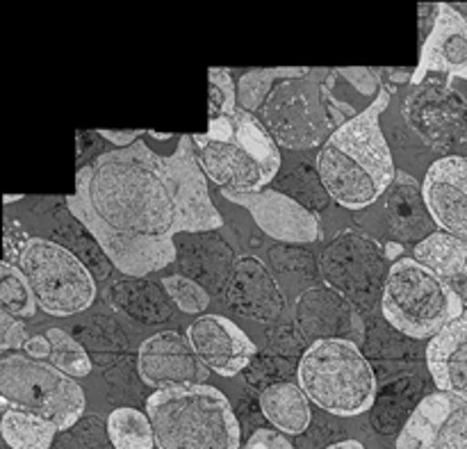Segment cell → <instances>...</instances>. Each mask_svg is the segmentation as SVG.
<instances>
[{
    "label": "cell",
    "instance_id": "7a4b0ae2",
    "mask_svg": "<svg viewBox=\"0 0 467 449\" xmlns=\"http://www.w3.org/2000/svg\"><path fill=\"white\" fill-rule=\"evenodd\" d=\"M392 91V87H383L368 108L337 128L319 149L315 162L319 181L342 208H369L395 181V160L381 131V117L390 105Z\"/></svg>",
    "mask_w": 467,
    "mask_h": 449
},
{
    "label": "cell",
    "instance_id": "836d02e7",
    "mask_svg": "<svg viewBox=\"0 0 467 449\" xmlns=\"http://www.w3.org/2000/svg\"><path fill=\"white\" fill-rule=\"evenodd\" d=\"M420 14V39L422 44L427 41V37L431 35L433 26H436V16H438V3H422L418 7Z\"/></svg>",
    "mask_w": 467,
    "mask_h": 449
},
{
    "label": "cell",
    "instance_id": "8992f818",
    "mask_svg": "<svg viewBox=\"0 0 467 449\" xmlns=\"http://www.w3.org/2000/svg\"><path fill=\"white\" fill-rule=\"evenodd\" d=\"M381 313L390 327L413 340H427L463 315L454 287L415 258L392 263L381 295Z\"/></svg>",
    "mask_w": 467,
    "mask_h": 449
},
{
    "label": "cell",
    "instance_id": "ac0fdd59",
    "mask_svg": "<svg viewBox=\"0 0 467 449\" xmlns=\"http://www.w3.org/2000/svg\"><path fill=\"white\" fill-rule=\"evenodd\" d=\"M226 299L242 318L258 324H276L285 310V297L267 265L255 256H240L226 283Z\"/></svg>",
    "mask_w": 467,
    "mask_h": 449
},
{
    "label": "cell",
    "instance_id": "7402d4cb",
    "mask_svg": "<svg viewBox=\"0 0 467 449\" xmlns=\"http://www.w3.org/2000/svg\"><path fill=\"white\" fill-rule=\"evenodd\" d=\"M260 409L283 436H299L313 423L310 400L301 386L292 381H278L265 388L260 392Z\"/></svg>",
    "mask_w": 467,
    "mask_h": 449
},
{
    "label": "cell",
    "instance_id": "7c38bea8",
    "mask_svg": "<svg viewBox=\"0 0 467 449\" xmlns=\"http://www.w3.org/2000/svg\"><path fill=\"white\" fill-rule=\"evenodd\" d=\"M137 372L155 392L205 386L210 377V370L201 363L187 338L176 331L155 333L141 342L137 351Z\"/></svg>",
    "mask_w": 467,
    "mask_h": 449
},
{
    "label": "cell",
    "instance_id": "30bf717a",
    "mask_svg": "<svg viewBox=\"0 0 467 449\" xmlns=\"http://www.w3.org/2000/svg\"><path fill=\"white\" fill-rule=\"evenodd\" d=\"M410 131L431 149H447L467 128V100L447 80L413 85L401 108Z\"/></svg>",
    "mask_w": 467,
    "mask_h": 449
},
{
    "label": "cell",
    "instance_id": "83f0119b",
    "mask_svg": "<svg viewBox=\"0 0 467 449\" xmlns=\"http://www.w3.org/2000/svg\"><path fill=\"white\" fill-rule=\"evenodd\" d=\"M0 308L16 319L35 318L39 308L18 265L0 263Z\"/></svg>",
    "mask_w": 467,
    "mask_h": 449
},
{
    "label": "cell",
    "instance_id": "5bb4252c",
    "mask_svg": "<svg viewBox=\"0 0 467 449\" xmlns=\"http://www.w3.org/2000/svg\"><path fill=\"white\" fill-rule=\"evenodd\" d=\"M397 449H467V402L436 392L406 420Z\"/></svg>",
    "mask_w": 467,
    "mask_h": 449
},
{
    "label": "cell",
    "instance_id": "8fae6325",
    "mask_svg": "<svg viewBox=\"0 0 467 449\" xmlns=\"http://www.w3.org/2000/svg\"><path fill=\"white\" fill-rule=\"evenodd\" d=\"M295 329L304 340H347L354 345L365 342L363 313L354 301L328 286H315L301 292L292 308Z\"/></svg>",
    "mask_w": 467,
    "mask_h": 449
},
{
    "label": "cell",
    "instance_id": "ab89813d",
    "mask_svg": "<svg viewBox=\"0 0 467 449\" xmlns=\"http://www.w3.org/2000/svg\"><path fill=\"white\" fill-rule=\"evenodd\" d=\"M23 196L21 194H9V196H3V204L7 205V204H14V201H21Z\"/></svg>",
    "mask_w": 467,
    "mask_h": 449
},
{
    "label": "cell",
    "instance_id": "1f68e13d",
    "mask_svg": "<svg viewBox=\"0 0 467 449\" xmlns=\"http://www.w3.org/2000/svg\"><path fill=\"white\" fill-rule=\"evenodd\" d=\"M26 340H27L26 324L0 308V354L23 350Z\"/></svg>",
    "mask_w": 467,
    "mask_h": 449
},
{
    "label": "cell",
    "instance_id": "5b68a950",
    "mask_svg": "<svg viewBox=\"0 0 467 449\" xmlns=\"http://www.w3.org/2000/svg\"><path fill=\"white\" fill-rule=\"evenodd\" d=\"M301 391L313 404L340 418L368 413L377 402V377L358 345L319 340L308 345L299 360Z\"/></svg>",
    "mask_w": 467,
    "mask_h": 449
},
{
    "label": "cell",
    "instance_id": "603a6c76",
    "mask_svg": "<svg viewBox=\"0 0 467 449\" xmlns=\"http://www.w3.org/2000/svg\"><path fill=\"white\" fill-rule=\"evenodd\" d=\"M231 119L233 128H235L233 141L240 144L242 149L258 162L265 178L272 183L274 178H276L278 169H281V151H278V144L274 141V137L269 135V131L260 123V119L255 117V114L244 112V110L237 108L235 112L231 114Z\"/></svg>",
    "mask_w": 467,
    "mask_h": 449
},
{
    "label": "cell",
    "instance_id": "f546056e",
    "mask_svg": "<svg viewBox=\"0 0 467 449\" xmlns=\"http://www.w3.org/2000/svg\"><path fill=\"white\" fill-rule=\"evenodd\" d=\"M162 287L169 295V299L176 304L178 310L187 315H203L210 306V295L205 292L203 286H199L192 278L181 277V274H173V277L162 278Z\"/></svg>",
    "mask_w": 467,
    "mask_h": 449
},
{
    "label": "cell",
    "instance_id": "8d00e7d4",
    "mask_svg": "<svg viewBox=\"0 0 467 449\" xmlns=\"http://www.w3.org/2000/svg\"><path fill=\"white\" fill-rule=\"evenodd\" d=\"M205 135H208L210 140H217V141H233V137H235L233 119L223 117V119H217V121H210V128Z\"/></svg>",
    "mask_w": 467,
    "mask_h": 449
},
{
    "label": "cell",
    "instance_id": "4fadbf2b",
    "mask_svg": "<svg viewBox=\"0 0 467 449\" xmlns=\"http://www.w3.org/2000/svg\"><path fill=\"white\" fill-rule=\"evenodd\" d=\"M231 204L242 205L265 235L287 245H310L319 240V219L306 205L276 190L231 192L222 190Z\"/></svg>",
    "mask_w": 467,
    "mask_h": 449
},
{
    "label": "cell",
    "instance_id": "ba28073f",
    "mask_svg": "<svg viewBox=\"0 0 467 449\" xmlns=\"http://www.w3.org/2000/svg\"><path fill=\"white\" fill-rule=\"evenodd\" d=\"M18 269L27 278L36 306L53 318L78 315L94 304V277L57 242L30 237L18 254Z\"/></svg>",
    "mask_w": 467,
    "mask_h": 449
},
{
    "label": "cell",
    "instance_id": "9a60e30c",
    "mask_svg": "<svg viewBox=\"0 0 467 449\" xmlns=\"http://www.w3.org/2000/svg\"><path fill=\"white\" fill-rule=\"evenodd\" d=\"M187 342L201 363L219 377H235L258 354L249 336L223 315H201L187 327Z\"/></svg>",
    "mask_w": 467,
    "mask_h": 449
},
{
    "label": "cell",
    "instance_id": "2e32d148",
    "mask_svg": "<svg viewBox=\"0 0 467 449\" xmlns=\"http://www.w3.org/2000/svg\"><path fill=\"white\" fill-rule=\"evenodd\" d=\"M422 194L436 228L467 245L465 155H447L436 160L424 176Z\"/></svg>",
    "mask_w": 467,
    "mask_h": 449
},
{
    "label": "cell",
    "instance_id": "cb8c5ba5",
    "mask_svg": "<svg viewBox=\"0 0 467 449\" xmlns=\"http://www.w3.org/2000/svg\"><path fill=\"white\" fill-rule=\"evenodd\" d=\"M467 256V245L465 242L456 240V237L447 235V233L436 231L433 235H429L427 240H422L420 245L413 246V258L420 265L433 272L436 277H441L442 281L451 283L459 277V269L463 265Z\"/></svg>",
    "mask_w": 467,
    "mask_h": 449
},
{
    "label": "cell",
    "instance_id": "60d3db41",
    "mask_svg": "<svg viewBox=\"0 0 467 449\" xmlns=\"http://www.w3.org/2000/svg\"><path fill=\"white\" fill-rule=\"evenodd\" d=\"M149 132L153 137H158V140H169V137H173V135H169V132H155V131H149Z\"/></svg>",
    "mask_w": 467,
    "mask_h": 449
},
{
    "label": "cell",
    "instance_id": "9c48e42d",
    "mask_svg": "<svg viewBox=\"0 0 467 449\" xmlns=\"http://www.w3.org/2000/svg\"><path fill=\"white\" fill-rule=\"evenodd\" d=\"M390 267L392 260L386 245L358 228L337 233L319 258V272L327 286L354 301L358 308H369L381 301Z\"/></svg>",
    "mask_w": 467,
    "mask_h": 449
},
{
    "label": "cell",
    "instance_id": "4dcf8cb0",
    "mask_svg": "<svg viewBox=\"0 0 467 449\" xmlns=\"http://www.w3.org/2000/svg\"><path fill=\"white\" fill-rule=\"evenodd\" d=\"M210 78V121L231 117L237 110V85L231 76V68L213 67Z\"/></svg>",
    "mask_w": 467,
    "mask_h": 449
},
{
    "label": "cell",
    "instance_id": "d6a6232c",
    "mask_svg": "<svg viewBox=\"0 0 467 449\" xmlns=\"http://www.w3.org/2000/svg\"><path fill=\"white\" fill-rule=\"evenodd\" d=\"M240 449H295L290 443V438L283 436L281 432H274V429H258L254 432V436L244 443V447Z\"/></svg>",
    "mask_w": 467,
    "mask_h": 449
},
{
    "label": "cell",
    "instance_id": "4316f807",
    "mask_svg": "<svg viewBox=\"0 0 467 449\" xmlns=\"http://www.w3.org/2000/svg\"><path fill=\"white\" fill-rule=\"evenodd\" d=\"M108 436L114 449H153L155 436L149 418L141 411L123 406L108 418Z\"/></svg>",
    "mask_w": 467,
    "mask_h": 449
},
{
    "label": "cell",
    "instance_id": "484cf974",
    "mask_svg": "<svg viewBox=\"0 0 467 449\" xmlns=\"http://www.w3.org/2000/svg\"><path fill=\"white\" fill-rule=\"evenodd\" d=\"M57 429L46 420L26 413H3L0 436L7 449H48Z\"/></svg>",
    "mask_w": 467,
    "mask_h": 449
},
{
    "label": "cell",
    "instance_id": "d4e9b609",
    "mask_svg": "<svg viewBox=\"0 0 467 449\" xmlns=\"http://www.w3.org/2000/svg\"><path fill=\"white\" fill-rule=\"evenodd\" d=\"M308 71V67H274V68H251L237 80V108L244 112L258 114L274 87L290 78H299Z\"/></svg>",
    "mask_w": 467,
    "mask_h": 449
},
{
    "label": "cell",
    "instance_id": "d6986e66",
    "mask_svg": "<svg viewBox=\"0 0 467 449\" xmlns=\"http://www.w3.org/2000/svg\"><path fill=\"white\" fill-rule=\"evenodd\" d=\"M196 162L208 181L231 192H260L269 185L263 169L235 141H217L208 135H192Z\"/></svg>",
    "mask_w": 467,
    "mask_h": 449
},
{
    "label": "cell",
    "instance_id": "52a82bcc",
    "mask_svg": "<svg viewBox=\"0 0 467 449\" xmlns=\"http://www.w3.org/2000/svg\"><path fill=\"white\" fill-rule=\"evenodd\" d=\"M85 404L80 383L48 360H35L26 354H12L0 360L3 413L35 415L57 432H67L82 418Z\"/></svg>",
    "mask_w": 467,
    "mask_h": 449
},
{
    "label": "cell",
    "instance_id": "f1b7e54d",
    "mask_svg": "<svg viewBox=\"0 0 467 449\" xmlns=\"http://www.w3.org/2000/svg\"><path fill=\"white\" fill-rule=\"evenodd\" d=\"M50 342V359L48 363L57 368L71 379H82L91 372V359L85 351V347L78 340H73L64 329H48L44 333Z\"/></svg>",
    "mask_w": 467,
    "mask_h": 449
},
{
    "label": "cell",
    "instance_id": "e575fe53",
    "mask_svg": "<svg viewBox=\"0 0 467 449\" xmlns=\"http://www.w3.org/2000/svg\"><path fill=\"white\" fill-rule=\"evenodd\" d=\"M146 131H99V135L103 140L112 141L117 149H128V146L135 144L140 137H144Z\"/></svg>",
    "mask_w": 467,
    "mask_h": 449
},
{
    "label": "cell",
    "instance_id": "3957f363",
    "mask_svg": "<svg viewBox=\"0 0 467 449\" xmlns=\"http://www.w3.org/2000/svg\"><path fill=\"white\" fill-rule=\"evenodd\" d=\"M337 78V68L319 67L278 82L255 117L283 149H322L337 128L358 114L336 94Z\"/></svg>",
    "mask_w": 467,
    "mask_h": 449
},
{
    "label": "cell",
    "instance_id": "d590c367",
    "mask_svg": "<svg viewBox=\"0 0 467 449\" xmlns=\"http://www.w3.org/2000/svg\"><path fill=\"white\" fill-rule=\"evenodd\" d=\"M23 351L26 356L35 360H48L50 359V342L46 336H32L27 338L26 345H23Z\"/></svg>",
    "mask_w": 467,
    "mask_h": 449
},
{
    "label": "cell",
    "instance_id": "44dd1931",
    "mask_svg": "<svg viewBox=\"0 0 467 449\" xmlns=\"http://www.w3.org/2000/svg\"><path fill=\"white\" fill-rule=\"evenodd\" d=\"M386 214L392 237L400 245H420L436 233V224L424 204L422 185L406 172H397L395 181L388 187Z\"/></svg>",
    "mask_w": 467,
    "mask_h": 449
},
{
    "label": "cell",
    "instance_id": "ffe728a7",
    "mask_svg": "<svg viewBox=\"0 0 467 449\" xmlns=\"http://www.w3.org/2000/svg\"><path fill=\"white\" fill-rule=\"evenodd\" d=\"M427 365L438 391L467 402V310L429 340Z\"/></svg>",
    "mask_w": 467,
    "mask_h": 449
},
{
    "label": "cell",
    "instance_id": "74e56055",
    "mask_svg": "<svg viewBox=\"0 0 467 449\" xmlns=\"http://www.w3.org/2000/svg\"><path fill=\"white\" fill-rule=\"evenodd\" d=\"M450 286L454 287V292L461 297V301L467 304V256H465L463 265H461V269H459V277H456L454 281L450 283Z\"/></svg>",
    "mask_w": 467,
    "mask_h": 449
},
{
    "label": "cell",
    "instance_id": "6da1fadb",
    "mask_svg": "<svg viewBox=\"0 0 467 449\" xmlns=\"http://www.w3.org/2000/svg\"><path fill=\"white\" fill-rule=\"evenodd\" d=\"M67 205L128 277L169 267L181 233L223 226L192 135H181L169 155L155 153L144 140L96 155L76 173V192L67 196Z\"/></svg>",
    "mask_w": 467,
    "mask_h": 449
},
{
    "label": "cell",
    "instance_id": "e0dca14e",
    "mask_svg": "<svg viewBox=\"0 0 467 449\" xmlns=\"http://www.w3.org/2000/svg\"><path fill=\"white\" fill-rule=\"evenodd\" d=\"M431 73L467 80V3H438L436 26L422 44L410 85H420Z\"/></svg>",
    "mask_w": 467,
    "mask_h": 449
},
{
    "label": "cell",
    "instance_id": "f35d334b",
    "mask_svg": "<svg viewBox=\"0 0 467 449\" xmlns=\"http://www.w3.org/2000/svg\"><path fill=\"white\" fill-rule=\"evenodd\" d=\"M327 449H365V447H363V443H358V441H342V443H336V445H331Z\"/></svg>",
    "mask_w": 467,
    "mask_h": 449
},
{
    "label": "cell",
    "instance_id": "277c9868",
    "mask_svg": "<svg viewBox=\"0 0 467 449\" xmlns=\"http://www.w3.org/2000/svg\"><path fill=\"white\" fill-rule=\"evenodd\" d=\"M158 449H240V423L214 386L158 391L146 400Z\"/></svg>",
    "mask_w": 467,
    "mask_h": 449
}]
</instances>
